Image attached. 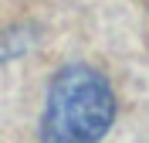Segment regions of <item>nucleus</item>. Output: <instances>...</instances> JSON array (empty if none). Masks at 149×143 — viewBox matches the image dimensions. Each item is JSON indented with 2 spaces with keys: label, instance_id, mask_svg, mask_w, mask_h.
<instances>
[{
  "label": "nucleus",
  "instance_id": "1",
  "mask_svg": "<svg viewBox=\"0 0 149 143\" xmlns=\"http://www.w3.org/2000/svg\"><path fill=\"white\" fill-rule=\"evenodd\" d=\"M112 119L115 95L105 75L88 65H68L47 89L41 143H98Z\"/></svg>",
  "mask_w": 149,
  "mask_h": 143
},
{
  "label": "nucleus",
  "instance_id": "2",
  "mask_svg": "<svg viewBox=\"0 0 149 143\" xmlns=\"http://www.w3.org/2000/svg\"><path fill=\"white\" fill-rule=\"evenodd\" d=\"M27 51V31L24 27H14L7 34H0V61H7V58H17Z\"/></svg>",
  "mask_w": 149,
  "mask_h": 143
}]
</instances>
